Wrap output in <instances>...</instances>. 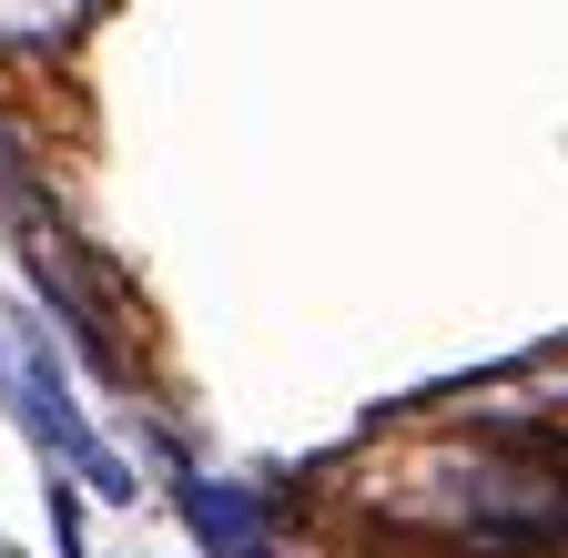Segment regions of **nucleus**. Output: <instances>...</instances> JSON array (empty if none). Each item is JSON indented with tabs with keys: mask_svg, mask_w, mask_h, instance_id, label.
<instances>
[{
	"mask_svg": "<svg viewBox=\"0 0 568 558\" xmlns=\"http://www.w3.org/2000/svg\"><path fill=\"white\" fill-rule=\"evenodd\" d=\"M0 396H11L31 427L102 487V498H132V467L82 427V406H71V386H61V366H51V335H41V325H11V345H0Z\"/></svg>",
	"mask_w": 568,
	"mask_h": 558,
	"instance_id": "obj_1",
	"label": "nucleus"
},
{
	"mask_svg": "<svg viewBox=\"0 0 568 558\" xmlns=\"http://www.w3.org/2000/svg\"><path fill=\"white\" fill-rule=\"evenodd\" d=\"M183 518H193V538H203L213 558L264 548V508L244 498V487H224V477H183Z\"/></svg>",
	"mask_w": 568,
	"mask_h": 558,
	"instance_id": "obj_2",
	"label": "nucleus"
}]
</instances>
